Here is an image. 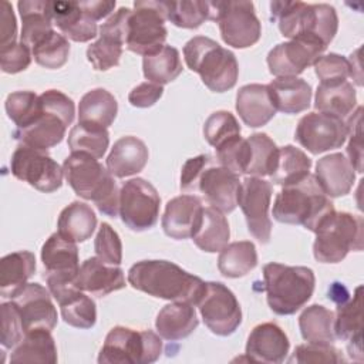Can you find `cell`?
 Listing matches in <instances>:
<instances>
[{
    "label": "cell",
    "mask_w": 364,
    "mask_h": 364,
    "mask_svg": "<svg viewBox=\"0 0 364 364\" xmlns=\"http://www.w3.org/2000/svg\"><path fill=\"white\" fill-rule=\"evenodd\" d=\"M313 67L321 84L347 81V78L350 77L348 60L336 53L321 55L313 64Z\"/></svg>",
    "instance_id": "cell-53"
},
{
    "label": "cell",
    "mask_w": 364,
    "mask_h": 364,
    "mask_svg": "<svg viewBox=\"0 0 364 364\" xmlns=\"http://www.w3.org/2000/svg\"><path fill=\"white\" fill-rule=\"evenodd\" d=\"M128 283L149 296L193 306L205 291L206 282L168 260H141L128 270Z\"/></svg>",
    "instance_id": "cell-1"
},
{
    "label": "cell",
    "mask_w": 364,
    "mask_h": 364,
    "mask_svg": "<svg viewBox=\"0 0 364 364\" xmlns=\"http://www.w3.org/2000/svg\"><path fill=\"white\" fill-rule=\"evenodd\" d=\"M276 111L299 114L311 102V85L299 77H280L267 84Z\"/></svg>",
    "instance_id": "cell-30"
},
{
    "label": "cell",
    "mask_w": 364,
    "mask_h": 364,
    "mask_svg": "<svg viewBox=\"0 0 364 364\" xmlns=\"http://www.w3.org/2000/svg\"><path fill=\"white\" fill-rule=\"evenodd\" d=\"M65 181L82 199L94 202L98 210L107 216L119 215V189L111 172L102 164L87 154L71 152L63 164Z\"/></svg>",
    "instance_id": "cell-2"
},
{
    "label": "cell",
    "mask_w": 364,
    "mask_h": 364,
    "mask_svg": "<svg viewBox=\"0 0 364 364\" xmlns=\"http://www.w3.org/2000/svg\"><path fill=\"white\" fill-rule=\"evenodd\" d=\"M208 20L219 23L222 40L233 48H247L262 36L252 1H208Z\"/></svg>",
    "instance_id": "cell-11"
},
{
    "label": "cell",
    "mask_w": 364,
    "mask_h": 364,
    "mask_svg": "<svg viewBox=\"0 0 364 364\" xmlns=\"http://www.w3.org/2000/svg\"><path fill=\"white\" fill-rule=\"evenodd\" d=\"M58 233L75 243L90 239L97 228V216L92 208L84 202L74 200L65 206L57 220Z\"/></svg>",
    "instance_id": "cell-36"
},
{
    "label": "cell",
    "mask_w": 364,
    "mask_h": 364,
    "mask_svg": "<svg viewBox=\"0 0 364 364\" xmlns=\"http://www.w3.org/2000/svg\"><path fill=\"white\" fill-rule=\"evenodd\" d=\"M266 300L279 316H290L300 310L313 296L316 276L310 267L267 263L263 266Z\"/></svg>",
    "instance_id": "cell-5"
},
{
    "label": "cell",
    "mask_w": 364,
    "mask_h": 364,
    "mask_svg": "<svg viewBox=\"0 0 364 364\" xmlns=\"http://www.w3.org/2000/svg\"><path fill=\"white\" fill-rule=\"evenodd\" d=\"M108 145L109 134L107 128L78 122L68 134V148L71 152H82L100 159L104 156Z\"/></svg>",
    "instance_id": "cell-45"
},
{
    "label": "cell",
    "mask_w": 364,
    "mask_h": 364,
    "mask_svg": "<svg viewBox=\"0 0 364 364\" xmlns=\"http://www.w3.org/2000/svg\"><path fill=\"white\" fill-rule=\"evenodd\" d=\"M94 250L100 260L118 266L122 262V242L118 233L108 223H101L94 240Z\"/></svg>",
    "instance_id": "cell-51"
},
{
    "label": "cell",
    "mask_w": 364,
    "mask_h": 364,
    "mask_svg": "<svg viewBox=\"0 0 364 364\" xmlns=\"http://www.w3.org/2000/svg\"><path fill=\"white\" fill-rule=\"evenodd\" d=\"M361 117L363 108L357 107V109L346 119L347 125V155L351 166L358 173L363 172V132H361Z\"/></svg>",
    "instance_id": "cell-54"
},
{
    "label": "cell",
    "mask_w": 364,
    "mask_h": 364,
    "mask_svg": "<svg viewBox=\"0 0 364 364\" xmlns=\"http://www.w3.org/2000/svg\"><path fill=\"white\" fill-rule=\"evenodd\" d=\"M10 171L18 181L27 182L44 193H51L63 185V168L46 151L24 144H20L13 152Z\"/></svg>",
    "instance_id": "cell-13"
},
{
    "label": "cell",
    "mask_w": 364,
    "mask_h": 364,
    "mask_svg": "<svg viewBox=\"0 0 364 364\" xmlns=\"http://www.w3.org/2000/svg\"><path fill=\"white\" fill-rule=\"evenodd\" d=\"M198 324L199 320L195 307L186 301H173L164 306L155 320L158 334L168 341H176L191 336Z\"/></svg>",
    "instance_id": "cell-31"
},
{
    "label": "cell",
    "mask_w": 364,
    "mask_h": 364,
    "mask_svg": "<svg viewBox=\"0 0 364 364\" xmlns=\"http://www.w3.org/2000/svg\"><path fill=\"white\" fill-rule=\"evenodd\" d=\"M51 296L57 300L63 320L77 328H91L97 321L95 301L73 280H46Z\"/></svg>",
    "instance_id": "cell-20"
},
{
    "label": "cell",
    "mask_w": 364,
    "mask_h": 364,
    "mask_svg": "<svg viewBox=\"0 0 364 364\" xmlns=\"http://www.w3.org/2000/svg\"><path fill=\"white\" fill-rule=\"evenodd\" d=\"M326 46L307 38L297 37L274 46L267 54V67L272 75L297 77L307 67L313 65L326 51Z\"/></svg>",
    "instance_id": "cell-17"
},
{
    "label": "cell",
    "mask_w": 364,
    "mask_h": 364,
    "mask_svg": "<svg viewBox=\"0 0 364 364\" xmlns=\"http://www.w3.org/2000/svg\"><path fill=\"white\" fill-rule=\"evenodd\" d=\"M239 173L222 166L213 159L200 172L195 192H200L205 200L223 213H230L237 206V192L240 186Z\"/></svg>",
    "instance_id": "cell-18"
},
{
    "label": "cell",
    "mask_w": 364,
    "mask_h": 364,
    "mask_svg": "<svg viewBox=\"0 0 364 364\" xmlns=\"http://www.w3.org/2000/svg\"><path fill=\"white\" fill-rule=\"evenodd\" d=\"M36 272V256L28 250L6 255L0 262V296L13 299Z\"/></svg>",
    "instance_id": "cell-32"
},
{
    "label": "cell",
    "mask_w": 364,
    "mask_h": 364,
    "mask_svg": "<svg viewBox=\"0 0 364 364\" xmlns=\"http://www.w3.org/2000/svg\"><path fill=\"white\" fill-rule=\"evenodd\" d=\"M51 16L63 36L73 41L85 43L98 36L97 21L82 11L78 1H51Z\"/></svg>",
    "instance_id": "cell-28"
},
{
    "label": "cell",
    "mask_w": 364,
    "mask_h": 364,
    "mask_svg": "<svg viewBox=\"0 0 364 364\" xmlns=\"http://www.w3.org/2000/svg\"><path fill=\"white\" fill-rule=\"evenodd\" d=\"M149 158L145 142L136 136L127 135L117 139L107 158V169L115 178H125L141 172Z\"/></svg>",
    "instance_id": "cell-29"
},
{
    "label": "cell",
    "mask_w": 364,
    "mask_h": 364,
    "mask_svg": "<svg viewBox=\"0 0 364 364\" xmlns=\"http://www.w3.org/2000/svg\"><path fill=\"white\" fill-rule=\"evenodd\" d=\"M31 53L38 65L57 70L61 68L68 60L70 43L67 37L55 30H51L33 46Z\"/></svg>",
    "instance_id": "cell-46"
},
{
    "label": "cell",
    "mask_w": 364,
    "mask_h": 364,
    "mask_svg": "<svg viewBox=\"0 0 364 364\" xmlns=\"http://www.w3.org/2000/svg\"><path fill=\"white\" fill-rule=\"evenodd\" d=\"M1 311V346L3 348H14L24 337L26 330L17 306L10 301H3Z\"/></svg>",
    "instance_id": "cell-52"
},
{
    "label": "cell",
    "mask_w": 364,
    "mask_h": 364,
    "mask_svg": "<svg viewBox=\"0 0 364 364\" xmlns=\"http://www.w3.org/2000/svg\"><path fill=\"white\" fill-rule=\"evenodd\" d=\"M183 58L189 70L200 75L213 92H225L236 85L239 64L236 55L215 40L196 36L183 46Z\"/></svg>",
    "instance_id": "cell-7"
},
{
    "label": "cell",
    "mask_w": 364,
    "mask_h": 364,
    "mask_svg": "<svg viewBox=\"0 0 364 364\" xmlns=\"http://www.w3.org/2000/svg\"><path fill=\"white\" fill-rule=\"evenodd\" d=\"M202 199L196 195H179L168 200L162 216V229L166 236L183 240L193 236L203 212Z\"/></svg>",
    "instance_id": "cell-21"
},
{
    "label": "cell",
    "mask_w": 364,
    "mask_h": 364,
    "mask_svg": "<svg viewBox=\"0 0 364 364\" xmlns=\"http://www.w3.org/2000/svg\"><path fill=\"white\" fill-rule=\"evenodd\" d=\"M230 229L223 212L213 206L203 208L200 222L191 237L193 243L203 252H220L229 242Z\"/></svg>",
    "instance_id": "cell-35"
},
{
    "label": "cell",
    "mask_w": 364,
    "mask_h": 364,
    "mask_svg": "<svg viewBox=\"0 0 364 364\" xmlns=\"http://www.w3.org/2000/svg\"><path fill=\"white\" fill-rule=\"evenodd\" d=\"M78 4L82 9V11L95 21L109 17L114 13V7H115V1H105V0L78 1Z\"/></svg>",
    "instance_id": "cell-59"
},
{
    "label": "cell",
    "mask_w": 364,
    "mask_h": 364,
    "mask_svg": "<svg viewBox=\"0 0 364 364\" xmlns=\"http://www.w3.org/2000/svg\"><path fill=\"white\" fill-rule=\"evenodd\" d=\"M363 218L331 210L317 225L313 255L321 263H338L348 252L363 250Z\"/></svg>",
    "instance_id": "cell-8"
},
{
    "label": "cell",
    "mask_w": 364,
    "mask_h": 364,
    "mask_svg": "<svg viewBox=\"0 0 364 364\" xmlns=\"http://www.w3.org/2000/svg\"><path fill=\"white\" fill-rule=\"evenodd\" d=\"M208 1H168V20L176 27L198 28L208 20Z\"/></svg>",
    "instance_id": "cell-49"
},
{
    "label": "cell",
    "mask_w": 364,
    "mask_h": 364,
    "mask_svg": "<svg viewBox=\"0 0 364 364\" xmlns=\"http://www.w3.org/2000/svg\"><path fill=\"white\" fill-rule=\"evenodd\" d=\"M363 287L358 286L354 290L351 299L338 303L337 313L334 316V334L336 338L347 341L348 355L355 361H363Z\"/></svg>",
    "instance_id": "cell-25"
},
{
    "label": "cell",
    "mask_w": 364,
    "mask_h": 364,
    "mask_svg": "<svg viewBox=\"0 0 364 364\" xmlns=\"http://www.w3.org/2000/svg\"><path fill=\"white\" fill-rule=\"evenodd\" d=\"M299 327L301 337L309 343H333L334 313L321 304L306 307L299 316Z\"/></svg>",
    "instance_id": "cell-42"
},
{
    "label": "cell",
    "mask_w": 364,
    "mask_h": 364,
    "mask_svg": "<svg viewBox=\"0 0 364 364\" xmlns=\"http://www.w3.org/2000/svg\"><path fill=\"white\" fill-rule=\"evenodd\" d=\"M257 266L256 246L250 240L228 243L219 253L218 269L230 279L243 277Z\"/></svg>",
    "instance_id": "cell-40"
},
{
    "label": "cell",
    "mask_w": 364,
    "mask_h": 364,
    "mask_svg": "<svg viewBox=\"0 0 364 364\" xmlns=\"http://www.w3.org/2000/svg\"><path fill=\"white\" fill-rule=\"evenodd\" d=\"M98 40L91 43L87 48V60L91 63L94 70L107 71L118 65L122 55L124 38L112 31L100 28Z\"/></svg>",
    "instance_id": "cell-44"
},
{
    "label": "cell",
    "mask_w": 364,
    "mask_h": 364,
    "mask_svg": "<svg viewBox=\"0 0 364 364\" xmlns=\"http://www.w3.org/2000/svg\"><path fill=\"white\" fill-rule=\"evenodd\" d=\"M164 94V85L155 82H141L134 87L128 94V101L132 107L148 108L152 107Z\"/></svg>",
    "instance_id": "cell-57"
},
{
    "label": "cell",
    "mask_w": 364,
    "mask_h": 364,
    "mask_svg": "<svg viewBox=\"0 0 364 364\" xmlns=\"http://www.w3.org/2000/svg\"><path fill=\"white\" fill-rule=\"evenodd\" d=\"M215 158L208 155V154H202L193 158H189L181 171V191L183 192H189L192 193L195 191V185L196 181L200 175V172L205 169L206 165H209Z\"/></svg>",
    "instance_id": "cell-56"
},
{
    "label": "cell",
    "mask_w": 364,
    "mask_h": 364,
    "mask_svg": "<svg viewBox=\"0 0 364 364\" xmlns=\"http://www.w3.org/2000/svg\"><path fill=\"white\" fill-rule=\"evenodd\" d=\"M272 193V182L257 176H246L237 192V205L245 215L247 230L262 245L269 243L272 235L269 216Z\"/></svg>",
    "instance_id": "cell-15"
},
{
    "label": "cell",
    "mask_w": 364,
    "mask_h": 364,
    "mask_svg": "<svg viewBox=\"0 0 364 364\" xmlns=\"http://www.w3.org/2000/svg\"><path fill=\"white\" fill-rule=\"evenodd\" d=\"M41 262L46 280H74L80 270L75 242L53 233L41 247Z\"/></svg>",
    "instance_id": "cell-22"
},
{
    "label": "cell",
    "mask_w": 364,
    "mask_h": 364,
    "mask_svg": "<svg viewBox=\"0 0 364 364\" xmlns=\"http://www.w3.org/2000/svg\"><path fill=\"white\" fill-rule=\"evenodd\" d=\"M314 178L328 198H340L351 191L355 172L344 154L334 152L317 161Z\"/></svg>",
    "instance_id": "cell-26"
},
{
    "label": "cell",
    "mask_w": 364,
    "mask_h": 364,
    "mask_svg": "<svg viewBox=\"0 0 364 364\" xmlns=\"http://www.w3.org/2000/svg\"><path fill=\"white\" fill-rule=\"evenodd\" d=\"M279 148L264 132L252 134L246 138V154L242 173L250 176H270L277 161Z\"/></svg>",
    "instance_id": "cell-37"
},
{
    "label": "cell",
    "mask_w": 364,
    "mask_h": 364,
    "mask_svg": "<svg viewBox=\"0 0 364 364\" xmlns=\"http://www.w3.org/2000/svg\"><path fill=\"white\" fill-rule=\"evenodd\" d=\"M74 286L97 297H104L125 287V276L121 267L107 264L98 257H88L80 266L73 280Z\"/></svg>",
    "instance_id": "cell-24"
},
{
    "label": "cell",
    "mask_w": 364,
    "mask_h": 364,
    "mask_svg": "<svg viewBox=\"0 0 364 364\" xmlns=\"http://www.w3.org/2000/svg\"><path fill=\"white\" fill-rule=\"evenodd\" d=\"M4 108L16 128H26L36 121L41 111L40 95L33 91H16L7 95Z\"/></svg>",
    "instance_id": "cell-47"
},
{
    "label": "cell",
    "mask_w": 364,
    "mask_h": 364,
    "mask_svg": "<svg viewBox=\"0 0 364 364\" xmlns=\"http://www.w3.org/2000/svg\"><path fill=\"white\" fill-rule=\"evenodd\" d=\"M270 13L272 20L277 21L282 36L290 40L307 37L327 47L338 28L336 9L326 3L272 1Z\"/></svg>",
    "instance_id": "cell-3"
},
{
    "label": "cell",
    "mask_w": 364,
    "mask_h": 364,
    "mask_svg": "<svg viewBox=\"0 0 364 364\" xmlns=\"http://www.w3.org/2000/svg\"><path fill=\"white\" fill-rule=\"evenodd\" d=\"M203 136L215 149L226 145L240 136V125L236 117L229 111H216L208 117L203 124Z\"/></svg>",
    "instance_id": "cell-48"
},
{
    "label": "cell",
    "mask_w": 364,
    "mask_h": 364,
    "mask_svg": "<svg viewBox=\"0 0 364 364\" xmlns=\"http://www.w3.org/2000/svg\"><path fill=\"white\" fill-rule=\"evenodd\" d=\"M196 306L205 326L216 336H230L242 323V309L235 293L220 282H206Z\"/></svg>",
    "instance_id": "cell-14"
},
{
    "label": "cell",
    "mask_w": 364,
    "mask_h": 364,
    "mask_svg": "<svg viewBox=\"0 0 364 364\" xmlns=\"http://www.w3.org/2000/svg\"><path fill=\"white\" fill-rule=\"evenodd\" d=\"M294 138L303 148L317 155L340 148L347 141V125L336 115L314 111L300 118Z\"/></svg>",
    "instance_id": "cell-16"
},
{
    "label": "cell",
    "mask_w": 364,
    "mask_h": 364,
    "mask_svg": "<svg viewBox=\"0 0 364 364\" xmlns=\"http://www.w3.org/2000/svg\"><path fill=\"white\" fill-rule=\"evenodd\" d=\"M357 104V94L351 82L338 81L328 84H318L316 97H314V108L320 112L336 115L341 119H347Z\"/></svg>",
    "instance_id": "cell-34"
},
{
    "label": "cell",
    "mask_w": 364,
    "mask_h": 364,
    "mask_svg": "<svg viewBox=\"0 0 364 364\" xmlns=\"http://www.w3.org/2000/svg\"><path fill=\"white\" fill-rule=\"evenodd\" d=\"M162 353L161 336L151 331H136L115 326L109 330L101 347L100 364H151Z\"/></svg>",
    "instance_id": "cell-10"
},
{
    "label": "cell",
    "mask_w": 364,
    "mask_h": 364,
    "mask_svg": "<svg viewBox=\"0 0 364 364\" xmlns=\"http://www.w3.org/2000/svg\"><path fill=\"white\" fill-rule=\"evenodd\" d=\"M11 301L20 311L26 333L37 328L51 331L57 326V309L51 301V293L41 284L27 283Z\"/></svg>",
    "instance_id": "cell-19"
},
{
    "label": "cell",
    "mask_w": 364,
    "mask_h": 364,
    "mask_svg": "<svg viewBox=\"0 0 364 364\" xmlns=\"http://www.w3.org/2000/svg\"><path fill=\"white\" fill-rule=\"evenodd\" d=\"M142 71L149 82L159 85L172 82L182 73L179 51L172 46H164L156 54L144 57Z\"/></svg>",
    "instance_id": "cell-43"
},
{
    "label": "cell",
    "mask_w": 364,
    "mask_h": 364,
    "mask_svg": "<svg viewBox=\"0 0 364 364\" xmlns=\"http://www.w3.org/2000/svg\"><path fill=\"white\" fill-rule=\"evenodd\" d=\"M127 20L125 46L142 57L154 55L165 46L168 1H135Z\"/></svg>",
    "instance_id": "cell-9"
},
{
    "label": "cell",
    "mask_w": 364,
    "mask_h": 364,
    "mask_svg": "<svg viewBox=\"0 0 364 364\" xmlns=\"http://www.w3.org/2000/svg\"><path fill=\"white\" fill-rule=\"evenodd\" d=\"M289 347V338L282 327L274 323H262L247 337L246 355L253 363L279 364L286 360Z\"/></svg>",
    "instance_id": "cell-23"
},
{
    "label": "cell",
    "mask_w": 364,
    "mask_h": 364,
    "mask_svg": "<svg viewBox=\"0 0 364 364\" xmlns=\"http://www.w3.org/2000/svg\"><path fill=\"white\" fill-rule=\"evenodd\" d=\"M331 210L334 205L313 173L293 185L283 186L273 203V218L277 222L301 225L311 232Z\"/></svg>",
    "instance_id": "cell-4"
},
{
    "label": "cell",
    "mask_w": 364,
    "mask_h": 364,
    "mask_svg": "<svg viewBox=\"0 0 364 364\" xmlns=\"http://www.w3.org/2000/svg\"><path fill=\"white\" fill-rule=\"evenodd\" d=\"M41 111L36 121L26 128L13 131L14 139L36 149L47 151L58 145L65 136L68 125L75 115L74 101L58 90H47L40 94Z\"/></svg>",
    "instance_id": "cell-6"
},
{
    "label": "cell",
    "mask_w": 364,
    "mask_h": 364,
    "mask_svg": "<svg viewBox=\"0 0 364 364\" xmlns=\"http://www.w3.org/2000/svg\"><path fill=\"white\" fill-rule=\"evenodd\" d=\"M17 23L9 1H1L0 6V50L17 43Z\"/></svg>",
    "instance_id": "cell-58"
},
{
    "label": "cell",
    "mask_w": 364,
    "mask_h": 364,
    "mask_svg": "<svg viewBox=\"0 0 364 364\" xmlns=\"http://www.w3.org/2000/svg\"><path fill=\"white\" fill-rule=\"evenodd\" d=\"M11 363H57V346L51 331L44 328L30 330L13 348Z\"/></svg>",
    "instance_id": "cell-39"
},
{
    "label": "cell",
    "mask_w": 364,
    "mask_h": 364,
    "mask_svg": "<svg viewBox=\"0 0 364 364\" xmlns=\"http://www.w3.org/2000/svg\"><path fill=\"white\" fill-rule=\"evenodd\" d=\"M118 112L115 97L104 90L94 88L82 95L78 104V122L108 128Z\"/></svg>",
    "instance_id": "cell-38"
},
{
    "label": "cell",
    "mask_w": 364,
    "mask_h": 364,
    "mask_svg": "<svg viewBox=\"0 0 364 364\" xmlns=\"http://www.w3.org/2000/svg\"><path fill=\"white\" fill-rule=\"evenodd\" d=\"M311 159L299 148L293 145H284L279 148L277 161L270 181L276 185L287 186L293 185L310 173Z\"/></svg>",
    "instance_id": "cell-41"
},
{
    "label": "cell",
    "mask_w": 364,
    "mask_h": 364,
    "mask_svg": "<svg viewBox=\"0 0 364 364\" xmlns=\"http://www.w3.org/2000/svg\"><path fill=\"white\" fill-rule=\"evenodd\" d=\"M21 17V34L20 41L30 50L53 28L51 1L46 0H23L17 3Z\"/></svg>",
    "instance_id": "cell-33"
},
{
    "label": "cell",
    "mask_w": 364,
    "mask_h": 364,
    "mask_svg": "<svg viewBox=\"0 0 364 364\" xmlns=\"http://www.w3.org/2000/svg\"><path fill=\"white\" fill-rule=\"evenodd\" d=\"M236 111L250 128L266 125L277 112L264 84H246L240 87L236 94Z\"/></svg>",
    "instance_id": "cell-27"
},
{
    "label": "cell",
    "mask_w": 364,
    "mask_h": 364,
    "mask_svg": "<svg viewBox=\"0 0 364 364\" xmlns=\"http://www.w3.org/2000/svg\"><path fill=\"white\" fill-rule=\"evenodd\" d=\"M289 363H346L341 351L333 343H306L294 348Z\"/></svg>",
    "instance_id": "cell-50"
},
{
    "label": "cell",
    "mask_w": 364,
    "mask_h": 364,
    "mask_svg": "<svg viewBox=\"0 0 364 364\" xmlns=\"http://www.w3.org/2000/svg\"><path fill=\"white\" fill-rule=\"evenodd\" d=\"M31 50L24 43L17 41L0 50V67L3 73L16 74L24 71L31 63Z\"/></svg>",
    "instance_id": "cell-55"
},
{
    "label": "cell",
    "mask_w": 364,
    "mask_h": 364,
    "mask_svg": "<svg viewBox=\"0 0 364 364\" xmlns=\"http://www.w3.org/2000/svg\"><path fill=\"white\" fill-rule=\"evenodd\" d=\"M159 205L156 188L142 178L129 179L119 189V216L131 230L154 228L159 218Z\"/></svg>",
    "instance_id": "cell-12"
}]
</instances>
